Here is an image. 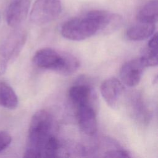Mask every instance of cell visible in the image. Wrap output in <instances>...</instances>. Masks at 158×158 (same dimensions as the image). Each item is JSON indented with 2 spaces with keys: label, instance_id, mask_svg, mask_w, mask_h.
<instances>
[{
  "label": "cell",
  "instance_id": "obj_1",
  "mask_svg": "<svg viewBox=\"0 0 158 158\" xmlns=\"http://www.w3.org/2000/svg\"><path fill=\"white\" fill-rule=\"evenodd\" d=\"M122 21L119 14L93 10L65 22L61 27V34L66 39L81 41L99 33H112L120 28Z\"/></svg>",
  "mask_w": 158,
  "mask_h": 158
},
{
  "label": "cell",
  "instance_id": "obj_2",
  "mask_svg": "<svg viewBox=\"0 0 158 158\" xmlns=\"http://www.w3.org/2000/svg\"><path fill=\"white\" fill-rule=\"evenodd\" d=\"M54 125L52 115L46 110H38L33 115L28 129L25 157H43L46 144L54 135Z\"/></svg>",
  "mask_w": 158,
  "mask_h": 158
},
{
  "label": "cell",
  "instance_id": "obj_3",
  "mask_svg": "<svg viewBox=\"0 0 158 158\" xmlns=\"http://www.w3.org/2000/svg\"><path fill=\"white\" fill-rule=\"evenodd\" d=\"M33 62L38 68L51 70L64 75L72 74L80 65L78 60L74 56L49 48L37 51Z\"/></svg>",
  "mask_w": 158,
  "mask_h": 158
},
{
  "label": "cell",
  "instance_id": "obj_4",
  "mask_svg": "<svg viewBox=\"0 0 158 158\" xmlns=\"http://www.w3.org/2000/svg\"><path fill=\"white\" fill-rule=\"evenodd\" d=\"M62 11L60 0H36L32 6L30 17L36 25H44L55 20Z\"/></svg>",
  "mask_w": 158,
  "mask_h": 158
},
{
  "label": "cell",
  "instance_id": "obj_5",
  "mask_svg": "<svg viewBox=\"0 0 158 158\" xmlns=\"http://www.w3.org/2000/svg\"><path fill=\"white\" fill-rule=\"evenodd\" d=\"M26 40L25 34L15 31L11 34L0 48V75L6 70L8 63L15 59L22 49Z\"/></svg>",
  "mask_w": 158,
  "mask_h": 158
},
{
  "label": "cell",
  "instance_id": "obj_6",
  "mask_svg": "<svg viewBox=\"0 0 158 158\" xmlns=\"http://www.w3.org/2000/svg\"><path fill=\"white\" fill-rule=\"evenodd\" d=\"M145 67L140 57L127 61L120 70L122 82L130 87L136 86L141 79Z\"/></svg>",
  "mask_w": 158,
  "mask_h": 158
},
{
  "label": "cell",
  "instance_id": "obj_7",
  "mask_svg": "<svg viewBox=\"0 0 158 158\" xmlns=\"http://www.w3.org/2000/svg\"><path fill=\"white\" fill-rule=\"evenodd\" d=\"M30 4V0H12L6 12L7 24L11 27H17L23 22L28 15Z\"/></svg>",
  "mask_w": 158,
  "mask_h": 158
},
{
  "label": "cell",
  "instance_id": "obj_8",
  "mask_svg": "<svg viewBox=\"0 0 158 158\" xmlns=\"http://www.w3.org/2000/svg\"><path fill=\"white\" fill-rule=\"evenodd\" d=\"M77 117L78 123L83 133L89 136L94 135L98 128L95 111L91 104L77 107Z\"/></svg>",
  "mask_w": 158,
  "mask_h": 158
},
{
  "label": "cell",
  "instance_id": "obj_9",
  "mask_svg": "<svg viewBox=\"0 0 158 158\" xmlns=\"http://www.w3.org/2000/svg\"><path fill=\"white\" fill-rule=\"evenodd\" d=\"M122 82L115 78L104 80L101 85V93L106 103L112 108H115L123 94Z\"/></svg>",
  "mask_w": 158,
  "mask_h": 158
},
{
  "label": "cell",
  "instance_id": "obj_10",
  "mask_svg": "<svg viewBox=\"0 0 158 158\" xmlns=\"http://www.w3.org/2000/svg\"><path fill=\"white\" fill-rule=\"evenodd\" d=\"M156 23L137 22L126 31V36L131 41H143L151 37L155 31Z\"/></svg>",
  "mask_w": 158,
  "mask_h": 158
},
{
  "label": "cell",
  "instance_id": "obj_11",
  "mask_svg": "<svg viewBox=\"0 0 158 158\" xmlns=\"http://www.w3.org/2000/svg\"><path fill=\"white\" fill-rule=\"evenodd\" d=\"M68 94L70 100L77 107L91 104L92 89L88 85L84 84L73 85L69 89Z\"/></svg>",
  "mask_w": 158,
  "mask_h": 158
},
{
  "label": "cell",
  "instance_id": "obj_12",
  "mask_svg": "<svg viewBox=\"0 0 158 158\" xmlns=\"http://www.w3.org/2000/svg\"><path fill=\"white\" fill-rule=\"evenodd\" d=\"M18 104V97L13 88L6 82L0 80V106L8 109H15Z\"/></svg>",
  "mask_w": 158,
  "mask_h": 158
},
{
  "label": "cell",
  "instance_id": "obj_13",
  "mask_svg": "<svg viewBox=\"0 0 158 158\" xmlns=\"http://www.w3.org/2000/svg\"><path fill=\"white\" fill-rule=\"evenodd\" d=\"M157 0H152L145 4L137 12V22L156 23L157 21Z\"/></svg>",
  "mask_w": 158,
  "mask_h": 158
},
{
  "label": "cell",
  "instance_id": "obj_14",
  "mask_svg": "<svg viewBox=\"0 0 158 158\" xmlns=\"http://www.w3.org/2000/svg\"><path fill=\"white\" fill-rule=\"evenodd\" d=\"M140 58L146 67H154L157 65V34L156 33L151 36L148 46Z\"/></svg>",
  "mask_w": 158,
  "mask_h": 158
},
{
  "label": "cell",
  "instance_id": "obj_15",
  "mask_svg": "<svg viewBox=\"0 0 158 158\" xmlns=\"http://www.w3.org/2000/svg\"><path fill=\"white\" fill-rule=\"evenodd\" d=\"M105 157H130L131 156L130 153L123 149L117 148L112 149L105 152L104 155Z\"/></svg>",
  "mask_w": 158,
  "mask_h": 158
},
{
  "label": "cell",
  "instance_id": "obj_16",
  "mask_svg": "<svg viewBox=\"0 0 158 158\" xmlns=\"http://www.w3.org/2000/svg\"><path fill=\"white\" fill-rule=\"evenodd\" d=\"M11 141V136L7 132L0 131V152L10 145Z\"/></svg>",
  "mask_w": 158,
  "mask_h": 158
}]
</instances>
